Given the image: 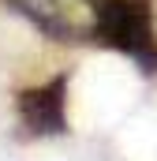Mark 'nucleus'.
Returning <instances> with one entry per match:
<instances>
[{
    "label": "nucleus",
    "instance_id": "f257e3e1",
    "mask_svg": "<svg viewBox=\"0 0 157 161\" xmlns=\"http://www.w3.org/2000/svg\"><path fill=\"white\" fill-rule=\"evenodd\" d=\"M94 45L112 49L138 68V75H157V8L154 0H101Z\"/></svg>",
    "mask_w": 157,
    "mask_h": 161
},
{
    "label": "nucleus",
    "instance_id": "f03ea898",
    "mask_svg": "<svg viewBox=\"0 0 157 161\" xmlns=\"http://www.w3.org/2000/svg\"><path fill=\"white\" fill-rule=\"evenodd\" d=\"M34 30L60 45H94L101 0H4Z\"/></svg>",
    "mask_w": 157,
    "mask_h": 161
},
{
    "label": "nucleus",
    "instance_id": "7ed1b4c3",
    "mask_svg": "<svg viewBox=\"0 0 157 161\" xmlns=\"http://www.w3.org/2000/svg\"><path fill=\"white\" fill-rule=\"evenodd\" d=\"M68 90H71V75L60 71L52 79L15 94V116H19V127H23V139H60V135L71 131Z\"/></svg>",
    "mask_w": 157,
    "mask_h": 161
}]
</instances>
